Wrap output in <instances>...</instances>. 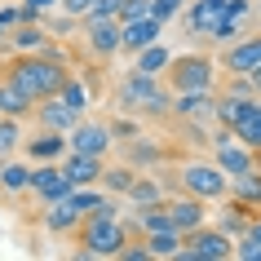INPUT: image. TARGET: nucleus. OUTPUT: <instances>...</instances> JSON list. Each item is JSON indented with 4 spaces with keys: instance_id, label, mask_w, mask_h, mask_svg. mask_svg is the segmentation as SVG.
I'll use <instances>...</instances> for the list:
<instances>
[{
    "instance_id": "obj_1",
    "label": "nucleus",
    "mask_w": 261,
    "mask_h": 261,
    "mask_svg": "<svg viewBox=\"0 0 261 261\" xmlns=\"http://www.w3.org/2000/svg\"><path fill=\"white\" fill-rule=\"evenodd\" d=\"M5 80L14 84L27 102H44V97H58V93H62V84H67V62H54V58H44V54L18 58Z\"/></svg>"
},
{
    "instance_id": "obj_2",
    "label": "nucleus",
    "mask_w": 261,
    "mask_h": 261,
    "mask_svg": "<svg viewBox=\"0 0 261 261\" xmlns=\"http://www.w3.org/2000/svg\"><path fill=\"white\" fill-rule=\"evenodd\" d=\"M120 102H124V107H142V111H151V115H164V111H173V102L160 93L155 75H146V71H133V75L120 84Z\"/></svg>"
},
{
    "instance_id": "obj_3",
    "label": "nucleus",
    "mask_w": 261,
    "mask_h": 261,
    "mask_svg": "<svg viewBox=\"0 0 261 261\" xmlns=\"http://www.w3.org/2000/svg\"><path fill=\"white\" fill-rule=\"evenodd\" d=\"M186 244L191 248H177V257L181 261H226V257H234V244H230V234L226 230H191L186 234Z\"/></svg>"
},
{
    "instance_id": "obj_4",
    "label": "nucleus",
    "mask_w": 261,
    "mask_h": 261,
    "mask_svg": "<svg viewBox=\"0 0 261 261\" xmlns=\"http://www.w3.org/2000/svg\"><path fill=\"white\" fill-rule=\"evenodd\" d=\"M124 226L115 217H89L84 226V257H120Z\"/></svg>"
},
{
    "instance_id": "obj_5",
    "label": "nucleus",
    "mask_w": 261,
    "mask_h": 261,
    "mask_svg": "<svg viewBox=\"0 0 261 261\" xmlns=\"http://www.w3.org/2000/svg\"><path fill=\"white\" fill-rule=\"evenodd\" d=\"M168 84H173L177 93L208 89V84H213V62H208V58H177V62H168Z\"/></svg>"
},
{
    "instance_id": "obj_6",
    "label": "nucleus",
    "mask_w": 261,
    "mask_h": 261,
    "mask_svg": "<svg viewBox=\"0 0 261 261\" xmlns=\"http://www.w3.org/2000/svg\"><path fill=\"white\" fill-rule=\"evenodd\" d=\"M181 181H186V191L199 195V199L226 195V168L221 164H186L181 168Z\"/></svg>"
},
{
    "instance_id": "obj_7",
    "label": "nucleus",
    "mask_w": 261,
    "mask_h": 261,
    "mask_svg": "<svg viewBox=\"0 0 261 261\" xmlns=\"http://www.w3.org/2000/svg\"><path fill=\"white\" fill-rule=\"evenodd\" d=\"M84 36H89V49L93 54H115V49H124V22L120 18H97L89 14L84 18Z\"/></svg>"
},
{
    "instance_id": "obj_8",
    "label": "nucleus",
    "mask_w": 261,
    "mask_h": 261,
    "mask_svg": "<svg viewBox=\"0 0 261 261\" xmlns=\"http://www.w3.org/2000/svg\"><path fill=\"white\" fill-rule=\"evenodd\" d=\"M31 191L40 195L44 204H54V199H71V191H75V181L67 177V168H58V164H44L31 173Z\"/></svg>"
},
{
    "instance_id": "obj_9",
    "label": "nucleus",
    "mask_w": 261,
    "mask_h": 261,
    "mask_svg": "<svg viewBox=\"0 0 261 261\" xmlns=\"http://www.w3.org/2000/svg\"><path fill=\"white\" fill-rule=\"evenodd\" d=\"M168 221H173V230H181V234L199 230V226H204V199H199V195L173 199V204H168Z\"/></svg>"
},
{
    "instance_id": "obj_10",
    "label": "nucleus",
    "mask_w": 261,
    "mask_h": 261,
    "mask_svg": "<svg viewBox=\"0 0 261 261\" xmlns=\"http://www.w3.org/2000/svg\"><path fill=\"white\" fill-rule=\"evenodd\" d=\"M217 164L226 168L230 177H239V173H252V168H257V151L244 146V142L234 146V142L226 138V142H217Z\"/></svg>"
},
{
    "instance_id": "obj_11",
    "label": "nucleus",
    "mask_w": 261,
    "mask_h": 261,
    "mask_svg": "<svg viewBox=\"0 0 261 261\" xmlns=\"http://www.w3.org/2000/svg\"><path fill=\"white\" fill-rule=\"evenodd\" d=\"M160 31H164V22H160V18H133V22H124V49H128V54H142V49H146V44H155L160 40Z\"/></svg>"
},
{
    "instance_id": "obj_12",
    "label": "nucleus",
    "mask_w": 261,
    "mask_h": 261,
    "mask_svg": "<svg viewBox=\"0 0 261 261\" xmlns=\"http://www.w3.org/2000/svg\"><path fill=\"white\" fill-rule=\"evenodd\" d=\"M261 67V36L257 40H239L226 49V71L230 75H252V71Z\"/></svg>"
},
{
    "instance_id": "obj_13",
    "label": "nucleus",
    "mask_w": 261,
    "mask_h": 261,
    "mask_svg": "<svg viewBox=\"0 0 261 261\" xmlns=\"http://www.w3.org/2000/svg\"><path fill=\"white\" fill-rule=\"evenodd\" d=\"M111 133L107 124H75V138H71V151H84V155H102L111 146Z\"/></svg>"
},
{
    "instance_id": "obj_14",
    "label": "nucleus",
    "mask_w": 261,
    "mask_h": 261,
    "mask_svg": "<svg viewBox=\"0 0 261 261\" xmlns=\"http://www.w3.org/2000/svg\"><path fill=\"white\" fill-rule=\"evenodd\" d=\"M173 111H177L181 120H213V115H217V102H213L208 89H195V93H181L177 102H173Z\"/></svg>"
},
{
    "instance_id": "obj_15",
    "label": "nucleus",
    "mask_w": 261,
    "mask_h": 261,
    "mask_svg": "<svg viewBox=\"0 0 261 261\" xmlns=\"http://www.w3.org/2000/svg\"><path fill=\"white\" fill-rule=\"evenodd\" d=\"M62 168H67V177L75 181V186L102 181V173H107V168H102V155H84V151H71V160H67Z\"/></svg>"
},
{
    "instance_id": "obj_16",
    "label": "nucleus",
    "mask_w": 261,
    "mask_h": 261,
    "mask_svg": "<svg viewBox=\"0 0 261 261\" xmlns=\"http://www.w3.org/2000/svg\"><path fill=\"white\" fill-rule=\"evenodd\" d=\"M40 124H44V128H58V133H67V128L80 124V111H71L67 102H49V97H44V102H40Z\"/></svg>"
},
{
    "instance_id": "obj_17",
    "label": "nucleus",
    "mask_w": 261,
    "mask_h": 261,
    "mask_svg": "<svg viewBox=\"0 0 261 261\" xmlns=\"http://www.w3.org/2000/svg\"><path fill=\"white\" fill-rule=\"evenodd\" d=\"M80 217H84V213L71 204V199H54L49 213H44V226H49L54 234H67V230H75V221H80Z\"/></svg>"
},
{
    "instance_id": "obj_18",
    "label": "nucleus",
    "mask_w": 261,
    "mask_h": 261,
    "mask_svg": "<svg viewBox=\"0 0 261 261\" xmlns=\"http://www.w3.org/2000/svg\"><path fill=\"white\" fill-rule=\"evenodd\" d=\"M230 133H234V142H244V146L261 151V102H252V107L239 115V124H234Z\"/></svg>"
},
{
    "instance_id": "obj_19",
    "label": "nucleus",
    "mask_w": 261,
    "mask_h": 261,
    "mask_svg": "<svg viewBox=\"0 0 261 261\" xmlns=\"http://www.w3.org/2000/svg\"><path fill=\"white\" fill-rule=\"evenodd\" d=\"M62 151H67V138H58V128H44L40 138L27 142V155H31V160H58Z\"/></svg>"
},
{
    "instance_id": "obj_20",
    "label": "nucleus",
    "mask_w": 261,
    "mask_h": 261,
    "mask_svg": "<svg viewBox=\"0 0 261 261\" xmlns=\"http://www.w3.org/2000/svg\"><path fill=\"white\" fill-rule=\"evenodd\" d=\"M146 248H151V257H177V248H181V230L164 226V230L146 234Z\"/></svg>"
},
{
    "instance_id": "obj_21",
    "label": "nucleus",
    "mask_w": 261,
    "mask_h": 261,
    "mask_svg": "<svg viewBox=\"0 0 261 261\" xmlns=\"http://www.w3.org/2000/svg\"><path fill=\"white\" fill-rule=\"evenodd\" d=\"M168 62H173V58H168V49H164L160 40H155V44H146V49L138 54V71H146V75H160V71H164Z\"/></svg>"
},
{
    "instance_id": "obj_22",
    "label": "nucleus",
    "mask_w": 261,
    "mask_h": 261,
    "mask_svg": "<svg viewBox=\"0 0 261 261\" xmlns=\"http://www.w3.org/2000/svg\"><path fill=\"white\" fill-rule=\"evenodd\" d=\"M31 173H36V168H27V164H5L0 168V186H5L9 195H18V191L31 186Z\"/></svg>"
},
{
    "instance_id": "obj_23",
    "label": "nucleus",
    "mask_w": 261,
    "mask_h": 261,
    "mask_svg": "<svg viewBox=\"0 0 261 261\" xmlns=\"http://www.w3.org/2000/svg\"><path fill=\"white\" fill-rule=\"evenodd\" d=\"M27 111H31V102L5 80V84H0V115H14V120H18V115H27Z\"/></svg>"
},
{
    "instance_id": "obj_24",
    "label": "nucleus",
    "mask_w": 261,
    "mask_h": 261,
    "mask_svg": "<svg viewBox=\"0 0 261 261\" xmlns=\"http://www.w3.org/2000/svg\"><path fill=\"white\" fill-rule=\"evenodd\" d=\"M234 199H244V204H261V173H239L234 177Z\"/></svg>"
},
{
    "instance_id": "obj_25",
    "label": "nucleus",
    "mask_w": 261,
    "mask_h": 261,
    "mask_svg": "<svg viewBox=\"0 0 261 261\" xmlns=\"http://www.w3.org/2000/svg\"><path fill=\"white\" fill-rule=\"evenodd\" d=\"M44 40H49V31L31 27V22H18V31H14V49H18V54H27V49H40Z\"/></svg>"
},
{
    "instance_id": "obj_26",
    "label": "nucleus",
    "mask_w": 261,
    "mask_h": 261,
    "mask_svg": "<svg viewBox=\"0 0 261 261\" xmlns=\"http://www.w3.org/2000/svg\"><path fill=\"white\" fill-rule=\"evenodd\" d=\"M133 168H107V173H102V186H107V191H120V195H128V186H133Z\"/></svg>"
},
{
    "instance_id": "obj_27",
    "label": "nucleus",
    "mask_w": 261,
    "mask_h": 261,
    "mask_svg": "<svg viewBox=\"0 0 261 261\" xmlns=\"http://www.w3.org/2000/svg\"><path fill=\"white\" fill-rule=\"evenodd\" d=\"M58 97H62L71 111H84V107H89V89H84V84H75V80L62 84V93H58Z\"/></svg>"
},
{
    "instance_id": "obj_28",
    "label": "nucleus",
    "mask_w": 261,
    "mask_h": 261,
    "mask_svg": "<svg viewBox=\"0 0 261 261\" xmlns=\"http://www.w3.org/2000/svg\"><path fill=\"white\" fill-rule=\"evenodd\" d=\"M248 226H252V221L244 217V208H239V204H234L230 213L221 217V230H226V234H239V239H244V234H248Z\"/></svg>"
},
{
    "instance_id": "obj_29",
    "label": "nucleus",
    "mask_w": 261,
    "mask_h": 261,
    "mask_svg": "<svg viewBox=\"0 0 261 261\" xmlns=\"http://www.w3.org/2000/svg\"><path fill=\"white\" fill-rule=\"evenodd\" d=\"M128 199L133 204H160V186L155 181H133L128 186Z\"/></svg>"
},
{
    "instance_id": "obj_30",
    "label": "nucleus",
    "mask_w": 261,
    "mask_h": 261,
    "mask_svg": "<svg viewBox=\"0 0 261 261\" xmlns=\"http://www.w3.org/2000/svg\"><path fill=\"white\" fill-rule=\"evenodd\" d=\"M146 14H151V0H120V22H133Z\"/></svg>"
},
{
    "instance_id": "obj_31",
    "label": "nucleus",
    "mask_w": 261,
    "mask_h": 261,
    "mask_svg": "<svg viewBox=\"0 0 261 261\" xmlns=\"http://www.w3.org/2000/svg\"><path fill=\"white\" fill-rule=\"evenodd\" d=\"M14 146H18V124L9 115V120H0V155H9Z\"/></svg>"
},
{
    "instance_id": "obj_32",
    "label": "nucleus",
    "mask_w": 261,
    "mask_h": 261,
    "mask_svg": "<svg viewBox=\"0 0 261 261\" xmlns=\"http://www.w3.org/2000/svg\"><path fill=\"white\" fill-rule=\"evenodd\" d=\"M177 9H181V0H151V18H160V22H168Z\"/></svg>"
},
{
    "instance_id": "obj_33",
    "label": "nucleus",
    "mask_w": 261,
    "mask_h": 261,
    "mask_svg": "<svg viewBox=\"0 0 261 261\" xmlns=\"http://www.w3.org/2000/svg\"><path fill=\"white\" fill-rule=\"evenodd\" d=\"M71 18H75V14H62V18H54V22H49V36H54V40H62V36H71V27H75Z\"/></svg>"
},
{
    "instance_id": "obj_34",
    "label": "nucleus",
    "mask_w": 261,
    "mask_h": 261,
    "mask_svg": "<svg viewBox=\"0 0 261 261\" xmlns=\"http://www.w3.org/2000/svg\"><path fill=\"white\" fill-rule=\"evenodd\" d=\"M151 248H120V261H146Z\"/></svg>"
},
{
    "instance_id": "obj_35",
    "label": "nucleus",
    "mask_w": 261,
    "mask_h": 261,
    "mask_svg": "<svg viewBox=\"0 0 261 261\" xmlns=\"http://www.w3.org/2000/svg\"><path fill=\"white\" fill-rule=\"evenodd\" d=\"M62 9H67V14H89L93 0H62Z\"/></svg>"
},
{
    "instance_id": "obj_36",
    "label": "nucleus",
    "mask_w": 261,
    "mask_h": 261,
    "mask_svg": "<svg viewBox=\"0 0 261 261\" xmlns=\"http://www.w3.org/2000/svg\"><path fill=\"white\" fill-rule=\"evenodd\" d=\"M133 160H155V146H146V142H138V146H133Z\"/></svg>"
},
{
    "instance_id": "obj_37",
    "label": "nucleus",
    "mask_w": 261,
    "mask_h": 261,
    "mask_svg": "<svg viewBox=\"0 0 261 261\" xmlns=\"http://www.w3.org/2000/svg\"><path fill=\"white\" fill-rule=\"evenodd\" d=\"M36 9H54V5H62V0H31Z\"/></svg>"
},
{
    "instance_id": "obj_38",
    "label": "nucleus",
    "mask_w": 261,
    "mask_h": 261,
    "mask_svg": "<svg viewBox=\"0 0 261 261\" xmlns=\"http://www.w3.org/2000/svg\"><path fill=\"white\" fill-rule=\"evenodd\" d=\"M252 84H257V89H261V67H257V71H252Z\"/></svg>"
},
{
    "instance_id": "obj_39",
    "label": "nucleus",
    "mask_w": 261,
    "mask_h": 261,
    "mask_svg": "<svg viewBox=\"0 0 261 261\" xmlns=\"http://www.w3.org/2000/svg\"><path fill=\"white\" fill-rule=\"evenodd\" d=\"M257 173H261V151H257Z\"/></svg>"
},
{
    "instance_id": "obj_40",
    "label": "nucleus",
    "mask_w": 261,
    "mask_h": 261,
    "mask_svg": "<svg viewBox=\"0 0 261 261\" xmlns=\"http://www.w3.org/2000/svg\"><path fill=\"white\" fill-rule=\"evenodd\" d=\"M0 36H5V22H0Z\"/></svg>"
}]
</instances>
